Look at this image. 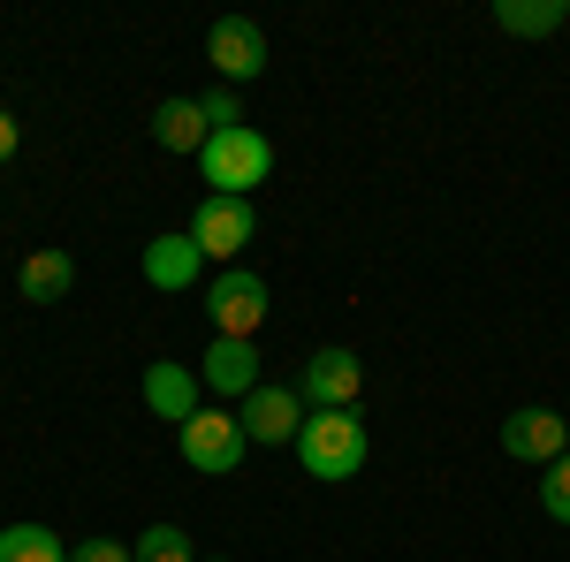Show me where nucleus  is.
Returning <instances> with one entry per match:
<instances>
[{"label": "nucleus", "instance_id": "11", "mask_svg": "<svg viewBox=\"0 0 570 562\" xmlns=\"http://www.w3.org/2000/svg\"><path fill=\"white\" fill-rule=\"evenodd\" d=\"M198 274H206V252L190 244V228H183V236H153V244H145V282H153V289H190Z\"/></svg>", "mask_w": 570, "mask_h": 562}, {"label": "nucleus", "instance_id": "4", "mask_svg": "<svg viewBox=\"0 0 570 562\" xmlns=\"http://www.w3.org/2000/svg\"><path fill=\"white\" fill-rule=\"evenodd\" d=\"M176 441H183V464H190V472H206V479L236 472V464H244V448H252V441H244V418H228V411H214V403H206L190 426H176Z\"/></svg>", "mask_w": 570, "mask_h": 562}, {"label": "nucleus", "instance_id": "2", "mask_svg": "<svg viewBox=\"0 0 570 562\" xmlns=\"http://www.w3.org/2000/svg\"><path fill=\"white\" fill-rule=\"evenodd\" d=\"M198 168H206V183H214V198H252L266 175H274V145H266L252 122H236V130H214V137H206Z\"/></svg>", "mask_w": 570, "mask_h": 562}, {"label": "nucleus", "instance_id": "9", "mask_svg": "<svg viewBox=\"0 0 570 562\" xmlns=\"http://www.w3.org/2000/svg\"><path fill=\"white\" fill-rule=\"evenodd\" d=\"M357 388H365V365L351 349H312V365H305L312 411H357Z\"/></svg>", "mask_w": 570, "mask_h": 562}, {"label": "nucleus", "instance_id": "19", "mask_svg": "<svg viewBox=\"0 0 570 562\" xmlns=\"http://www.w3.org/2000/svg\"><path fill=\"white\" fill-rule=\"evenodd\" d=\"M69 562H137L130 540H85V548H69Z\"/></svg>", "mask_w": 570, "mask_h": 562}, {"label": "nucleus", "instance_id": "21", "mask_svg": "<svg viewBox=\"0 0 570 562\" xmlns=\"http://www.w3.org/2000/svg\"><path fill=\"white\" fill-rule=\"evenodd\" d=\"M16 145H23V122H16V115L0 107V160H16Z\"/></svg>", "mask_w": 570, "mask_h": 562}, {"label": "nucleus", "instance_id": "16", "mask_svg": "<svg viewBox=\"0 0 570 562\" xmlns=\"http://www.w3.org/2000/svg\"><path fill=\"white\" fill-rule=\"evenodd\" d=\"M0 562H69V548L46 524H8L0 532Z\"/></svg>", "mask_w": 570, "mask_h": 562}, {"label": "nucleus", "instance_id": "20", "mask_svg": "<svg viewBox=\"0 0 570 562\" xmlns=\"http://www.w3.org/2000/svg\"><path fill=\"white\" fill-rule=\"evenodd\" d=\"M198 107H206V122H214V130H236V122H244V115H236V91H206Z\"/></svg>", "mask_w": 570, "mask_h": 562}, {"label": "nucleus", "instance_id": "6", "mask_svg": "<svg viewBox=\"0 0 570 562\" xmlns=\"http://www.w3.org/2000/svg\"><path fill=\"white\" fill-rule=\"evenodd\" d=\"M502 456L510 464H556V456H570V418L563 411H510L502 418Z\"/></svg>", "mask_w": 570, "mask_h": 562}, {"label": "nucleus", "instance_id": "14", "mask_svg": "<svg viewBox=\"0 0 570 562\" xmlns=\"http://www.w3.org/2000/svg\"><path fill=\"white\" fill-rule=\"evenodd\" d=\"M69 282H77V259H69V252H31V259L16 266L23 304H61V297H69Z\"/></svg>", "mask_w": 570, "mask_h": 562}, {"label": "nucleus", "instance_id": "22", "mask_svg": "<svg viewBox=\"0 0 570 562\" xmlns=\"http://www.w3.org/2000/svg\"><path fill=\"white\" fill-rule=\"evenodd\" d=\"M198 562H220V555H198Z\"/></svg>", "mask_w": 570, "mask_h": 562}, {"label": "nucleus", "instance_id": "7", "mask_svg": "<svg viewBox=\"0 0 570 562\" xmlns=\"http://www.w3.org/2000/svg\"><path fill=\"white\" fill-rule=\"evenodd\" d=\"M206 61L228 85H252V77H266V31L252 16H220L214 31H206Z\"/></svg>", "mask_w": 570, "mask_h": 562}, {"label": "nucleus", "instance_id": "17", "mask_svg": "<svg viewBox=\"0 0 570 562\" xmlns=\"http://www.w3.org/2000/svg\"><path fill=\"white\" fill-rule=\"evenodd\" d=\"M137 562H198V548H190V532H183V524H145Z\"/></svg>", "mask_w": 570, "mask_h": 562}, {"label": "nucleus", "instance_id": "15", "mask_svg": "<svg viewBox=\"0 0 570 562\" xmlns=\"http://www.w3.org/2000/svg\"><path fill=\"white\" fill-rule=\"evenodd\" d=\"M570 23V0H494V31L510 39H548Z\"/></svg>", "mask_w": 570, "mask_h": 562}, {"label": "nucleus", "instance_id": "3", "mask_svg": "<svg viewBox=\"0 0 570 562\" xmlns=\"http://www.w3.org/2000/svg\"><path fill=\"white\" fill-rule=\"evenodd\" d=\"M206 319H214L228 343H252L266 327V274H252V266H228L214 289H206Z\"/></svg>", "mask_w": 570, "mask_h": 562}, {"label": "nucleus", "instance_id": "8", "mask_svg": "<svg viewBox=\"0 0 570 562\" xmlns=\"http://www.w3.org/2000/svg\"><path fill=\"white\" fill-rule=\"evenodd\" d=\"M244 441H266V448H297V433H305V403H297V388H274V381H259V388L244 395Z\"/></svg>", "mask_w": 570, "mask_h": 562}, {"label": "nucleus", "instance_id": "18", "mask_svg": "<svg viewBox=\"0 0 570 562\" xmlns=\"http://www.w3.org/2000/svg\"><path fill=\"white\" fill-rule=\"evenodd\" d=\"M540 510H548L556 524H570V456L548 464V479H540Z\"/></svg>", "mask_w": 570, "mask_h": 562}, {"label": "nucleus", "instance_id": "12", "mask_svg": "<svg viewBox=\"0 0 570 562\" xmlns=\"http://www.w3.org/2000/svg\"><path fill=\"white\" fill-rule=\"evenodd\" d=\"M206 137H214V122H206L198 99H160L153 107V145L160 152H206Z\"/></svg>", "mask_w": 570, "mask_h": 562}, {"label": "nucleus", "instance_id": "5", "mask_svg": "<svg viewBox=\"0 0 570 562\" xmlns=\"http://www.w3.org/2000/svg\"><path fill=\"white\" fill-rule=\"evenodd\" d=\"M259 236V214H252V198H198V214H190V244L206 252V259H236L244 244Z\"/></svg>", "mask_w": 570, "mask_h": 562}, {"label": "nucleus", "instance_id": "10", "mask_svg": "<svg viewBox=\"0 0 570 562\" xmlns=\"http://www.w3.org/2000/svg\"><path fill=\"white\" fill-rule=\"evenodd\" d=\"M145 411L153 418H168V426H190L198 411H206V395H198V373L190 365H145Z\"/></svg>", "mask_w": 570, "mask_h": 562}, {"label": "nucleus", "instance_id": "1", "mask_svg": "<svg viewBox=\"0 0 570 562\" xmlns=\"http://www.w3.org/2000/svg\"><path fill=\"white\" fill-rule=\"evenodd\" d=\"M297 464L320 486H343V479L365 472V418L357 411H312L305 433H297Z\"/></svg>", "mask_w": 570, "mask_h": 562}, {"label": "nucleus", "instance_id": "13", "mask_svg": "<svg viewBox=\"0 0 570 562\" xmlns=\"http://www.w3.org/2000/svg\"><path fill=\"white\" fill-rule=\"evenodd\" d=\"M206 388L214 395H252L259 388V343H228V335H220V343L206 349Z\"/></svg>", "mask_w": 570, "mask_h": 562}]
</instances>
